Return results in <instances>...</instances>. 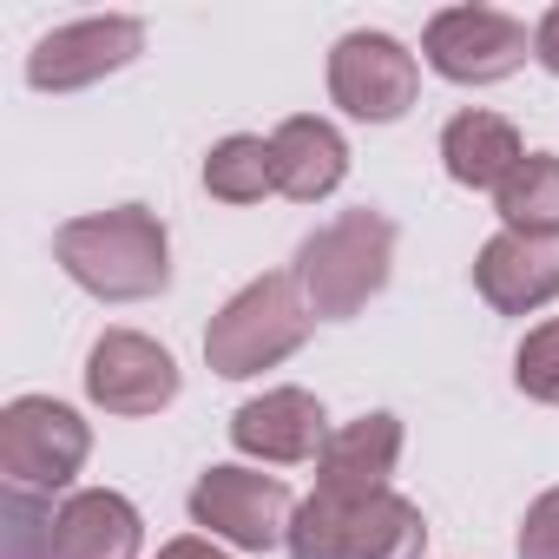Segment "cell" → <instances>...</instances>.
I'll list each match as a JSON object with an SVG mask.
<instances>
[{
	"mask_svg": "<svg viewBox=\"0 0 559 559\" xmlns=\"http://www.w3.org/2000/svg\"><path fill=\"white\" fill-rule=\"evenodd\" d=\"M53 257L99 304H145L171 284V237H165L158 211H145V204L67 217L53 230Z\"/></svg>",
	"mask_w": 559,
	"mask_h": 559,
	"instance_id": "1",
	"label": "cell"
},
{
	"mask_svg": "<svg viewBox=\"0 0 559 559\" xmlns=\"http://www.w3.org/2000/svg\"><path fill=\"white\" fill-rule=\"evenodd\" d=\"M389 270H395V224L362 204V211H343L304 237L297 290H304L317 323H349L389 290Z\"/></svg>",
	"mask_w": 559,
	"mask_h": 559,
	"instance_id": "2",
	"label": "cell"
},
{
	"mask_svg": "<svg viewBox=\"0 0 559 559\" xmlns=\"http://www.w3.org/2000/svg\"><path fill=\"white\" fill-rule=\"evenodd\" d=\"M317 317L297 290V270H270L257 284H243L204 330V362L211 376L224 382H243V376H263L276 362H290L304 343H310Z\"/></svg>",
	"mask_w": 559,
	"mask_h": 559,
	"instance_id": "3",
	"label": "cell"
},
{
	"mask_svg": "<svg viewBox=\"0 0 559 559\" xmlns=\"http://www.w3.org/2000/svg\"><path fill=\"white\" fill-rule=\"evenodd\" d=\"M421 546H428V520L395 487L369 500L310 493L297 500V520L284 539L290 559H421Z\"/></svg>",
	"mask_w": 559,
	"mask_h": 559,
	"instance_id": "4",
	"label": "cell"
},
{
	"mask_svg": "<svg viewBox=\"0 0 559 559\" xmlns=\"http://www.w3.org/2000/svg\"><path fill=\"white\" fill-rule=\"evenodd\" d=\"M86 454H93V428L80 421V408L53 395H14L0 408V474H8V487L67 493Z\"/></svg>",
	"mask_w": 559,
	"mask_h": 559,
	"instance_id": "5",
	"label": "cell"
},
{
	"mask_svg": "<svg viewBox=\"0 0 559 559\" xmlns=\"http://www.w3.org/2000/svg\"><path fill=\"white\" fill-rule=\"evenodd\" d=\"M297 500L276 474L257 467H204L191 487V526H204L211 539L237 546V552H270L290 539Z\"/></svg>",
	"mask_w": 559,
	"mask_h": 559,
	"instance_id": "6",
	"label": "cell"
},
{
	"mask_svg": "<svg viewBox=\"0 0 559 559\" xmlns=\"http://www.w3.org/2000/svg\"><path fill=\"white\" fill-rule=\"evenodd\" d=\"M421 53L454 86H500L526 67L533 34H526V21H513L500 8H441L421 34Z\"/></svg>",
	"mask_w": 559,
	"mask_h": 559,
	"instance_id": "7",
	"label": "cell"
},
{
	"mask_svg": "<svg viewBox=\"0 0 559 559\" xmlns=\"http://www.w3.org/2000/svg\"><path fill=\"white\" fill-rule=\"evenodd\" d=\"M421 93V67L395 34H343L330 53V99L362 126H395Z\"/></svg>",
	"mask_w": 559,
	"mask_h": 559,
	"instance_id": "8",
	"label": "cell"
},
{
	"mask_svg": "<svg viewBox=\"0 0 559 559\" xmlns=\"http://www.w3.org/2000/svg\"><path fill=\"white\" fill-rule=\"evenodd\" d=\"M145 53V21L132 14H93V21H67L53 27L34 53H27V86L34 93H80L119 67H132Z\"/></svg>",
	"mask_w": 559,
	"mask_h": 559,
	"instance_id": "9",
	"label": "cell"
},
{
	"mask_svg": "<svg viewBox=\"0 0 559 559\" xmlns=\"http://www.w3.org/2000/svg\"><path fill=\"white\" fill-rule=\"evenodd\" d=\"M86 395H93V408L126 415V421L158 415L178 402V362L165 343H152L139 330H106L86 356Z\"/></svg>",
	"mask_w": 559,
	"mask_h": 559,
	"instance_id": "10",
	"label": "cell"
},
{
	"mask_svg": "<svg viewBox=\"0 0 559 559\" xmlns=\"http://www.w3.org/2000/svg\"><path fill=\"white\" fill-rule=\"evenodd\" d=\"M474 290L493 317H533L559 297V237L493 230L474 257Z\"/></svg>",
	"mask_w": 559,
	"mask_h": 559,
	"instance_id": "11",
	"label": "cell"
},
{
	"mask_svg": "<svg viewBox=\"0 0 559 559\" xmlns=\"http://www.w3.org/2000/svg\"><path fill=\"white\" fill-rule=\"evenodd\" d=\"M330 441V415L310 389H263L230 415V448L263 467H297L317 461Z\"/></svg>",
	"mask_w": 559,
	"mask_h": 559,
	"instance_id": "12",
	"label": "cell"
},
{
	"mask_svg": "<svg viewBox=\"0 0 559 559\" xmlns=\"http://www.w3.org/2000/svg\"><path fill=\"white\" fill-rule=\"evenodd\" d=\"M395 461H402V421H395L389 408L356 415V421L330 428V441H323V454H317V493H336V500L389 493Z\"/></svg>",
	"mask_w": 559,
	"mask_h": 559,
	"instance_id": "13",
	"label": "cell"
},
{
	"mask_svg": "<svg viewBox=\"0 0 559 559\" xmlns=\"http://www.w3.org/2000/svg\"><path fill=\"white\" fill-rule=\"evenodd\" d=\"M270 178H276L284 198L317 204V198H330L349 178V139L330 119L297 112V119H284V126L270 132Z\"/></svg>",
	"mask_w": 559,
	"mask_h": 559,
	"instance_id": "14",
	"label": "cell"
},
{
	"mask_svg": "<svg viewBox=\"0 0 559 559\" xmlns=\"http://www.w3.org/2000/svg\"><path fill=\"white\" fill-rule=\"evenodd\" d=\"M520 158H526V145H520L513 119H500L487 106H467V112H454L441 126V165L467 191H500L520 171Z\"/></svg>",
	"mask_w": 559,
	"mask_h": 559,
	"instance_id": "15",
	"label": "cell"
},
{
	"mask_svg": "<svg viewBox=\"0 0 559 559\" xmlns=\"http://www.w3.org/2000/svg\"><path fill=\"white\" fill-rule=\"evenodd\" d=\"M145 520L112 487H80L60 500V559H139Z\"/></svg>",
	"mask_w": 559,
	"mask_h": 559,
	"instance_id": "16",
	"label": "cell"
},
{
	"mask_svg": "<svg viewBox=\"0 0 559 559\" xmlns=\"http://www.w3.org/2000/svg\"><path fill=\"white\" fill-rule=\"evenodd\" d=\"M493 211L507 230L559 237V152H526L520 171L493 191Z\"/></svg>",
	"mask_w": 559,
	"mask_h": 559,
	"instance_id": "17",
	"label": "cell"
},
{
	"mask_svg": "<svg viewBox=\"0 0 559 559\" xmlns=\"http://www.w3.org/2000/svg\"><path fill=\"white\" fill-rule=\"evenodd\" d=\"M204 191L217 204H257L263 191H276V178H270V139H250V132L217 139L211 158H204Z\"/></svg>",
	"mask_w": 559,
	"mask_h": 559,
	"instance_id": "18",
	"label": "cell"
},
{
	"mask_svg": "<svg viewBox=\"0 0 559 559\" xmlns=\"http://www.w3.org/2000/svg\"><path fill=\"white\" fill-rule=\"evenodd\" d=\"M0 559H60V507L34 487H0Z\"/></svg>",
	"mask_w": 559,
	"mask_h": 559,
	"instance_id": "19",
	"label": "cell"
},
{
	"mask_svg": "<svg viewBox=\"0 0 559 559\" xmlns=\"http://www.w3.org/2000/svg\"><path fill=\"white\" fill-rule=\"evenodd\" d=\"M513 389L526 402L559 408V317H546V323H533L520 336V349H513Z\"/></svg>",
	"mask_w": 559,
	"mask_h": 559,
	"instance_id": "20",
	"label": "cell"
},
{
	"mask_svg": "<svg viewBox=\"0 0 559 559\" xmlns=\"http://www.w3.org/2000/svg\"><path fill=\"white\" fill-rule=\"evenodd\" d=\"M513 552H520V559H559V487H546V493L526 507Z\"/></svg>",
	"mask_w": 559,
	"mask_h": 559,
	"instance_id": "21",
	"label": "cell"
},
{
	"mask_svg": "<svg viewBox=\"0 0 559 559\" xmlns=\"http://www.w3.org/2000/svg\"><path fill=\"white\" fill-rule=\"evenodd\" d=\"M533 60H539V67H546L552 80H559V8H552V14H546L539 27H533Z\"/></svg>",
	"mask_w": 559,
	"mask_h": 559,
	"instance_id": "22",
	"label": "cell"
},
{
	"mask_svg": "<svg viewBox=\"0 0 559 559\" xmlns=\"http://www.w3.org/2000/svg\"><path fill=\"white\" fill-rule=\"evenodd\" d=\"M158 559H224L211 539H198V533H178V539H165L158 546Z\"/></svg>",
	"mask_w": 559,
	"mask_h": 559,
	"instance_id": "23",
	"label": "cell"
}]
</instances>
